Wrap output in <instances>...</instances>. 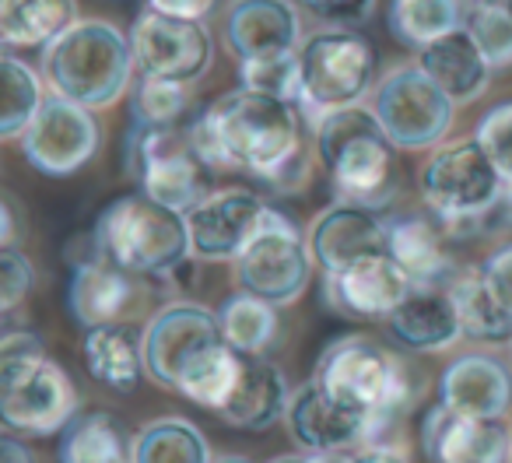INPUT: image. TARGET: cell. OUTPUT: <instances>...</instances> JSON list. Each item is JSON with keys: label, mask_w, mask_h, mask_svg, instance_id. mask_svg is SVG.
<instances>
[{"label": "cell", "mask_w": 512, "mask_h": 463, "mask_svg": "<svg viewBox=\"0 0 512 463\" xmlns=\"http://www.w3.org/2000/svg\"><path fill=\"white\" fill-rule=\"evenodd\" d=\"M460 0H393L390 4V32L397 43L421 50L435 39L449 36L463 25Z\"/></svg>", "instance_id": "d6a6232c"}, {"label": "cell", "mask_w": 512, "mask_h": 463, "mask_svg": "<svg viewBox=\"0 0 512 463\" xmlns=\"http://www.w3.org/2000/svg\"><path fill=\"white\" fill-rule=\"evenodd\" d=\"M218 0H148L151 11H162L172 18H190V22H204Z\"/></svg>", "instance_id": "ee69618b"}, {"label": "cell", "mask_w": 512, "mask_h": 463, "mask_svg": "<svg viewBox=\"0 0 512 463\" xmlns=\"http://www.w3.org/2000/svg\"><path fill=\"white\" fill-rule=\"evenodd\" d=\"M225 46L239 64L281 57L302 46V18L295 0H228Z\"/></svg>", "instance_id": "ac0fdd59"}, {"label": "cell", "mask_w": 512, "mask_h": 463, "mask_svg": "<svg viewBox=\"0 0 512 463\" xmlns=\"http://www.w3.org/2000/svg\"><path fill=\"white\" fill-rule=\"evenodd\" d=\"M505 8H509V11H512V0H509V4H505Z\"/></svg>", "instance_id": "f907efd6"}, {"label": "cell", "mask_w": 512, "mask_h": 463, "mask_svg": "<svg viewBox=\"0 0 512 463\" xmlns=\"http://www.w3.org/2000/svg\"><path fill=\"white\" fill-rule=\"evenodd\" d=\"M78 22V0H0V43L43 50Z\"/></svg>", "instance_id": "83f0119b"}, {"label": "cell", "mask_w": 512, "mask_h": 463, "mask_svg": "<svg viewBox=\"0 0 512 463\" xmlns=\"http://www.w3.org/2000/svg\"><path fill=\"white\" fill-rule=\"evenodd\" d=\"M439 404L470 418L502 421L512 407V372L491 355H460L439 376Z\"/></svg>", "instance_id": "44dd1931"}, {"label": "cell", "mask_w": 512, "mask_h": 463, "mask_svg": "<svg viewBox=\"0 0 512 463\" xmlns=\"http://www.w3.org/2000/svg\"><path fill=\"white\" fill-rule=\"evenodd\" d=\"M369 109L393 148L425 151L449 134L456 102L418 64H400L372 88Z\"/></svg>", "instance_id": "8fae6325"}, {"label": "cell", "mask_w": 512, "mask_h": 463, "mask_svg": "<svg viewBox=\"0 0 512 463\" xmlns=\"http://www.w3.org/2000/svg\"><path fill=\"white\" fill-rule=\"evenodd\" d=\"M414 288L407 271L386 253H369L323 274L327 306L351 320H386Z\"/></svg>", "instance_id": "e0dca14e"}, {"label": "cell", "mask_w": 512, "mask_h": 463, "mask_svg": "<svg viewBox=\"0 0 512 463\" xmlns=\"http://www.w3.org/2000/svg\"><path fill=\"white\" fill-rule=\"evenodd\" d=\"M386 327L407 351H446L463 337L460 316L446 285H414L397 309L386 316Z\"/></svg>", "instance_id": "603a6c76"}, {"label": "cell", "mask_w": 512, "mask_h": 463, "mask_svg": "<svg viewBox=\"0 0 512 463\" xmlns=\"http://www.w3.org/2000/svg\"><path fill=\"white\" fill-rule=\"evenodd\" d=\"M498 4H509V0H498Z\"/></svg>", "instance_id": "816d5d0a"}, {"label": "cell", "mask_w": 512, "mask_h": 463, "mask_svg": "<svg viewBox=\"0 0 512 463\" xmlns=\"http://www.w3.org/2000/svg\"><path fill=\"white\" fill-rule=\"evenodd\" d=\"M299 8H306L309 15H316L327 25H341V29H351V25L365 22V18L376 11V0H295Z\"/></svg>", "instance_id": "ab89813d"}, {"label": "cell", "mask_w": 512, "mask_h": 463, "mask_svg": "<svg viewBox=\"0 0 512 463\" xmlns=\"http://www.w3.org/2000/svg\"><path fill=\"white\" fill-rule=\"evenodd\" d=\"M130 53L144 78L193 85L211 71L214 39L204 29V22L172 18L148 8L137 15L134 29H130Z\"/></svg>", "instance_id": "4fadbf2b"}, {"label": "cell", "mask_w": 512, "mask_h": 463, "mask_svg": "<svg viewBox=\"0 0 512 463\" xmlns=\"http://www.w3.org/2000/svg\"><path fill=\"white\" fill-rule=\"evenodd\" d=\"M78 414V390L71 376L43 351L29 330L0 334V425L8 432L43 435L64 432Z\"/></svg>", "instance_id": "7a4b0ae2"}, {"label": "cell", "mask_w": 512, "mask_h": 463, "mask_svg": "<svg viewBox=\"0 0 512 463\" xmlns=\"http://www.w3.org/2000/svg\"><path fill=\"white\" fill-rule=\"evenodd\" d=\"M207 439L186 418H158L137 432L130 463H211Z\"/></svg>", "instance_id": "4dcf8cb0"}, {"label": "cell", "mask_w": 512, "mask_h": 463, "mask_svg": "<svg viewBox=\"0 0 512 463\" xmlns=\"http://www.w3.org/2000/svg\"><path fill=\"white\" fill-rule=\"evenodd\" d=\"M418 67L456 102H474L488 92L491 81V64L484 60V53L477 50V43L470 39V32L453 29L449 36L435 39V43L418 50Z\"/></svg>", "instance_id": "d4e9b609"}, {"label": "cell", "mask_w": 512, "mask_h": 463, "mask_svg": "<svg viewBox=\"0 0 512 463\" xmlns=\"http://www.w3.org/2000/svg\"><path fill=\"white\" fill-rule=\"evenodd\" d=\"M204 116L228 165L249 172L260 183L306 148L295 102L274 99V95L253 92V88L239 85L235 92H225L204 109Z\"/></svg>", "instance_id": "5b68a950"}, {"label": "cell", "mask_w": 512, "mask_h": 463, "mask_svg": "<svg viewBox=\"0 0 512 463\" xmlns=\"http://www.w3.org/2000/svg\"><path fill=\"white\" fill-rule=\"evenodd\" d=\"M211 463H249L246 456H214Z\"/></svg>", "instance_id": "c3c4849f"}, {"label": "cell", "mask_w": 512, "mask_h": 463, "mask_svg": "<svg viewBox=\"0 0 512 463\" xmlns=\"http://www.w3.org/2000/svg\"><path fill=\"white\" fill-rule=\"evenodd\" d=\"M92 232L102 257L134 278H169L190 257L186 218L141 190L102 207Z\"/></svg>", "instance_id": "8992f818"}, {"label": "cell", "mask_w": 512, "mask_h": 463, "mask_svg": "<svg viewBox=\"0 0 512 463\" xmlns=\"http://www.w3.org/2000/svg\"><path fill=\"white\" fill-rule=\"evenodd\" d=\"M390 257L404 267L414 285H446L453 271L442 228L418 214L390 218Z\"/></svg>", "instance_id": "4316f807"}, {"label": "cell", "mask_w": 512, "mask_h": 463, "mask_svg": "<svg viewBox=\"0 0 512 463\" xmlns=\"http://www.w3.org/2000/svg\"><path fill=\"white\" fill-rule=\"evenodd\" d=\"M477 271H481V281L491 292V299L512 316V243H505V246H498L495 253H488V260H484Z\"/></svg>", "instance_id": "60d3db41"}, {"label": "cell", "mask_w": 512, "mask_h": 463, "mask_svg": "<svg viewBox=\"0 0 512 463\" xmlns=\"http://www.w3.org/2000/svg\"><path fill=\"white\" fill-rule=\"evenodd\" d=\"M313 253L302 228L285 211L267 204L264 218L235 257V285L271 306H292L313 281Z\"/></svg>", "instance_id": "30bf717a"}, {"label": "cell", "mask_w": 512, "mask_h": 463, "mask_svg": "<svg viewBox=\"0 0 512 463\" xmlns=\"http://www.w3.org/2000/svg\"><path fill=\"white\" fill-rule=\"evenodd\" d=\"M221 337L228 341V348H235L239 355H267V348L278 337V306L256 299L249 292H239L221 306L218 313Z\"/></svg>", "instance_id": "1f68e13d"}, {"label": "cell", "mask_w": 512, "mask_h": 463, "mask_svg": "<svg viewBox=\"0 0 512 463\" xmlns=\"http://www.w3.org/2000/svg\"><path fill=\"white\" fill-rule=\"evenodd\" d=\"M376 88V50L355 29L330 25L299 46V102L309 123L334 109L362 106Z\"/></svg>", "instance_id": "ba28073f"}, {"label": "cell", "mask_w": 512, "mask_h": 463, "mask_svg": "<svg viewBox=\"0 0 512 463\" xmlns=\"http://www.w3.org/2000/svg\"><path fill=\"white\" fill-rule=\"evenodd\" d=\"M288 379L271 358L264 355H239V376L228 393V400L218 407V418L242 432H267L288 411Z\"/></svg>", "instance_id": "7402d4cb"}, {"label": "cell", "mask_w": 512, "mask_h": 463, "mask_svg": "<svg viewBox=\"0 0 512 463\" xmlns=\"http://www.w3.org/2000/svg\"><path fill=\"white\" fill-rule=\"evenodd\" d=\"M43 85L39 74L25 60L0 53V141L22 137L32 123L36 109L43 106Z\"/></svg>", "instance_id": "836d02e7"}, {"label": "cell", "mask_w": 512, "mask_h": 463, "mask_svg": "<svg viewBox=\"0 0 512 463\" xmlns=\"http://www.w3.org/2000/svg\"><path fill=\"white\" fill-rule=\"evenodd\" d=\"M271 463H334L330 456H316V453H295V456H278Z\"/></svg>", "instance_id": "7dc6e473"}, {"label": "cell", "mask_w": 512, "mask_h": 463, "mask_svg": "<svg viewBox=\"0 0 512 463\" xmlns=\"http://www.w3.org/2000/svg\"><path fill=\"white\" fill-rule=\"evenodd\" d=\"M421 449L432 463H509V432L502 421L435 404L421 421Z\"/></svg>", "instance_id": "ffe728a7"}, {"label": "cell", "mask_w": 512, "mask_h": 463, "mask_svg": "<svg viewBox=\"0 0 512 463\" xmlns=\"http://www.w3.org/2000/svg\"><path fill=\"white\" fill-rule=\"evenodd\" d=\"M446 292L460 316L463 337L481 344H509L512 341V316L491 299V292L484 288L481 271H456L449 274Z\"/></svg>", "instance_id": "f1b7e54d"}, {"label": "cell", "mask_w": 512, "mask_h": 463, "mask_svg": "<svg viewBox=\"0 0 512 463\" xmlns=\"http://www.w3.org/2000/svg\"><path fill=\"white\" fill-rule=\"evenodd\" d=\"M32 281H36V267L15 246H4L0 250V320L8 313H15L32 292Z\"/></svg>", "instance_id": "f35d334b"}, {"label": "cell", "mask_w": 512, "mask_h": 463, "mask_svg": "<svg viewBox=\"0 0 512 463\" xmlns=\"http://www.w3.org/2000/svg\"><path fill=\"white\" fill-rule=\"evenodd\" d=\"M99 123L92 109L50 92L36 109L32 123L22 134V151L29 165L43 176H74L99 151Z\"/></svg>", "instance_id": "5bb4252c"}, {"label": "cell", "mask_w": 512, "mask_h": 463, "mask_svg": "<svg viewBox=\"0 0 512 463\" xmlns=\"http://www.w3.org/2000/svg\"><path fill=\"white\" fill-rule=\"evenodd\" d=\"M134 274L120 271L106 257L81 260L71 267V288H67V306L81 327H99V323H120L134 302Z\"/></svg>", "instance_id": "cb8c5ba5"}, {"label": "cell", "mask_w": 512, "mask_h": 463, "mask_svg": "<svg viewBox=\"0 0 512 463\" xmlns=\"http://www.w3.org/2000/svg\"><path fill=\"white\" fill-rule=\"evenodd\" d=\"M0 463H32V453L18 432H0Z\"/></svg>", "instance_id": "f6af8a7d"}, {"label": "cell", "mask_w": 512, "mask_h": 463, "mask_svg": "<svg viewBox=\"0 0 512 463\" xmlns=\"http://www.w3.org/2000/svg\"><path fill=\"white\" fill-rule=\"evenodd\" d=\"M313 130L316 155L327 165L337 200L383 211L397 193V172H393V144L372 109H334L320 116Z\"/></svg>", "instance_id": "277c9868"}, {"label": "cell", "mask_w": 512, "mask_h": 463, "mask_svg": "<svg viewBox=\"0 0 512 463\" xmlns=\"http://www.w3.org/2000/svg\"><path fill=\"white\" fill-rule=\"evenodd\" d=\"M15 236H18V221H15V211L4 197H0V250L4 246H15Z\"/></svg>", "instance_id": "bcb514c9"}, {"label": "cell", "mask_w": 512, "mask_h": 463, "mask_svg": "<svg viewBox=\"0 0 512 463\" xmlns=\"http://www.w3.org/2000/svg\"><path fill=\"white\" fill-rule=\"evenodd\" d=\"M474 137L484 148V155L491 158L498 179H502V207L512 211V102L488 109L481 116V123H477Z\"/></svg>", "instance_id": "8d00e7d4"}, {"label": "cell", "mask_w": 512, "mask_h": 463, "mask_svg": "<svg viewBox=\"0 0 512 463\" xmlns=\"http://www.w3.org/2000/svg\"><path fill=\"white\" fill-rule=\"evenodd\" d=\"M0 46H4V43H0Z\"/></svg>", "instance_id": "db71d44e"}, {"label": "cell", "mask_w": 512, "mask_h": 463, "mask_svg": "<svg viewBox=\"0 0 512 463\" xmlns=\"http://www.w3.org/2000/svg\"><path fill=\"white\" fill-rule=\"evenodd\" d=\"M81 355L95 383L130 393L144 376V330L127 323H99L85 330Z\"/></svg>", "instance_id": "484cf974"}, {"label": "cell", "mask_w": 512, "mask_h": 463, "mask_svg": "<svg viewBox=\"0 0 512 463\" xmlns=\"http://www.w3.org/2000/svg\"><path fill=\"white\" fill-rule=\"evenodd\" d=\"M502 179L477 137L439 148L421 169V197L442 228L470 232L502 207Z\"/></svg>", "instance_id": "9c48e42d"}, {"label": "cell", "mask_w": 512, "mask_h": 463, "mask_svg": "<svg viewBox=\"0 0 512 463\" xmlns=\"http://www.w3.org/2000/svg\"><path fill=\"white\" fill-rule=\"evenodd\" d=\"M309 179H313V169H309V155H306V148H302L299 155L288 158L281 169H274L271 176L264 179V186H271L278 197H295V193L306 190Z\"/></svg>", "instance_id": "b9f144b4"}, {"label": "cell", "mask_w": 512, "mask_h": 463, "mask_svg": "<svg viewBox=\"0 0 512 463\" xmlns=\"http://www.w3.org/2000/svg\"><path fill=\"white\" fill-rule=\"evenodd\" d=\"M306 239L313 264L327 274L358 257L390 250V218H383V211H372V207L337 200L334 207L316 214Z\"/></svg>", "instance_id": "d6986e66"}, {"label": "cell", "mask_w": 512, "mask_h": 463, "mask_svg": "<svg viewBox=\"0 0 512 463\" xmlns=\"http://www.w3.org/2000/svg\"><path fill=\"white\" fill-rule=\"evenodd\" d=\"M127 169L151 200L186 214L204 200L211 186V169L186 144V130L134 127L127 141Z\"/></svg>", "instance_id": "7c38bea8"}, {"label": "cell", "mask_w": 512, "mask_h": 463, "mask_svg": "<svg viewBox=\"0 0 512 463\" xmlns=\"http://www.w3.org/2000/svg\"><path fill=\"white\" fill-rule=\"evenodd\" d=\"M130 446H134V439H127L120 421L109 418L106 411L74 414L64 428L60 463H109V460L130 463Z\"/></svg>", "instance_id": "f546056e"}, {"label": "cell", "mask_w": 512, "mask_h": 463, "mask_svg": "<svg viewBox=\"0 0 512 463\" xmlns=\"http://www.w3.org/2000/svg\"><path fill=\"white\" fill-rule=\"evenodd\" d=\"M109 463H123V460H109Z\"/></svg>", "instance_id": "f5cc1de1"}, {"label": "cell", "mask_w": 512, "mask_h": 463, "mask_svg": "<svg viewBox=\"0 0 512 463\" xmlns=\"http://www.w3.org/2000/svg\"><path fill=\"white\" fill-rule=\"evenodd\" d=\"M43 78L50 92L92 113L116 106L134 78L130 36L102 18H78L50 46H43Z\"/></svg>", "instance_id": "3957f363"}, {"label": "cell", "mask_w": 512, "mask_h": 463, "mask_svg": "<svg viewBox=\"0 0 512 463\" xmlns=\"http://www.w3.org/2000/svg\"><path fill=\"white\" fill-rule=\"evenodd\" d=\"M285 421L302 453L337 456L362 446V442H376V425H372L369 414L334 400L313 379L292 393Z\"/></svg>", "instance_id": "2e32d148"}, {"label": "cell", "mask_w": 512, "mask_h": 463, "mask_svg": "<svg viewBox=\"0 0 512 463\" xmlns=\"http://www.w3.org/2000/svg\"><path fill=\"white\" fill-rule=\"evenodd\" d=\"M463 29L484 53V60L495 67L512 64V11L498 0H477L463 11Z\"/></svg>", "instance_id": "d590c367"}, {"label": "cell", "mask_w": 512, "mask_h": 463, "mask_svg": "<svg viewBox=\"0 0 512 463\" xmlns=\"http://www.w3.org/2000/svg\"><path fill=\"white\" fill-rule=\"evenodd\" d=\"M334 463H407V456L390 442H362V446L348 449V453L330 456Z\"/></svg>", "instance_id": "7bdbcfd3"}, {"label": "cell", "mask_w": 512, "mask_h": 463, "mask_svg": "<svg viewBox=\"0 0 512 463\" xmlns=\"http://www.w3.org/2000/svg\"><path fill=\"white\" fill-rule=\"evenodd\" d=\"M313 383H320L341 404L369 414L376 425V442L379 432L397 414L407 411L414 393L411 379H407V365L390 348L362 334L330 341L316 362Z\"/></svg>", "instance_id": "52a82bcc"}, {"label": "cell", "mask_w": 512, "mask_h": 463, "mask_svg": "<svg viewBox=\"0 0 512 463\" xmlns=\"http://www.w3.org/2000/svg\"><path fill=\"white\" fill-rule=\"evenodd\" d=\"M239 81L242 88H253V92L299 102V50L281 53V57L246 60V64H239Z\"/></svg>", "instance_id": "74e56055"}, {"label": "cell", "mask_w": 512, "mask_h": 463, "mask_svg": "<svg viewBox=\"0 0 512 463\" xmlns=\"http://www.w3.org/2000/svg\"><path fill=\"white\" fill-rule=\"evenodd\" d=\"M144 376L218 411L239 376V351L221 337L218 313L200 302H172L144 327Z\"/></svg>", "instance_id": "6da1fadb"}, {"label": "cell", "mask_w": 512, "mask_h": 463, "mask_svg": "<svg viewBox=\"0 0 512 463\" xmlns=\"http://www.w3.org/2000/svg\"><path fill=\"white\" fill-rule=\"evenodd\" d=\"M190 109V85L162 78H141L134 92V127L176 130Z\"/></svg>", "instance_id": "e575fe53"}, {"label": "cell", "mask_w": 512, "mask_h": 463, "mask_svg": "<svg viewBox=\"0 0 512 463\" xmlns=\"http://www.w3.org/2000/svg\"><path fill=\"white\" fill-rule=\"evenodd\" d=\"M509 463H512V432H509Z\"/></svg>", "instance_id": "681fc988"}, {"label": "cell", "mask_w": 512, "mask_h": 463, "mask_svg": "<svg viewBox=\"0 0 512 463\" xmlns=\"http://www.w3.org/2000/svg\"><path fill=\"white\" fill-rule=\"evenodd\" d=\"M267 211V200L246 186H221L183 214L186 236H190V257L197 260H235L249 236L256 232Z\"/></svg>", "instance_id": "9a60e30c"}]
</instances>
